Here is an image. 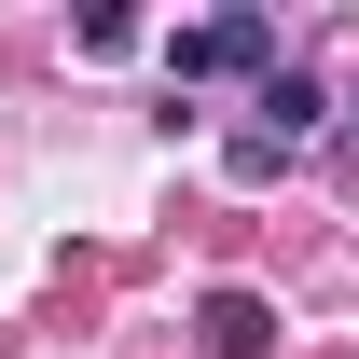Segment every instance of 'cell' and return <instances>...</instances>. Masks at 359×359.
I'll return each instance as SVG.
<instances>
[{"label": "cell", "mask_w": 359, "mask_h": 359, "mask_svg": "<svg viewBox=\"0 0 359 359\" xmlns=\"http://www.w3.org/2000/svg\"><path fill=\"white\" fill-rule=\"evenodd\" d=\"M166 69H180V83H263V69H276V14H208V28H180Z\"/></svg>", "instance_id": "1"}, {"label": "cell", "mask_w": 359, "mask_h": 359, "mask_svg": "<svg viewBox=\"0 0 359 359\" xmlns=\"http://www.w3.org/2000/svg\"><path fill=\"white\" fill-rule=\"evenodd\" d=\"M194 346H208V359H263L276 346V304H263V290H208V304H194Z\"/></svg>", "instance_id": "2"}, {"label": "cell", "mask_w": 359, "mask_h": 359, "mask_svg": "<svg viewBox=\"0 0 359 359\" xmlns=\"http://www.w3.org/2000/svg\"><path fill=\"white\" fill-rule=\"evenodd\" d=\"M318 111H332V97H318L304 69H263V138H290V152H304V138H318Z\"/></svg>", "instance_id": "3"}]
</instances>
